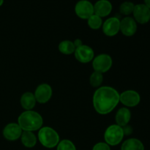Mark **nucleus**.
I'll use <instances>...</instances> for the list:
<instances>
[{
    "instance_id": "1",
    "label": "nucleus",
    "mask_w": 150,
    "mask_h": 150,
    "mask_svg": "<svg viewBox=\"0 0 150 150\" xmlns=\"http://www.w3.org/2000/svg\"><path fill=\"white\" fill-rule=\"evenodd\" d=\"M120 95L118 91L111 86H104L98 88L92 98L95 111L100 115L111 113L120 103Z\"/></svg>"
},
{
    "instance_id": "2",
    "label": "nucleus",
    "mask_w": 150,
    "mask_h": 150,
    "mask_svg": "<svg viewBox=\"0 0 150 150\" xmlns=\"http://www.w3.org/2000/svg\"><path fill=\"white\" fill-rule=\"evenodd\" d=\"M18 124L23 131H37L42 127L43 119L37 111H25L19 115Z\"/></svg>"
},
{
    "instance_id": "3",
    "label": "nucleus",
    "mask_w": 150,
    "mask_h": 150,
    "mask_svg": "<svg viewBox=\"0 0 150 150\" xmlns=\"http://www.w3.org/2000/svg\"><path fill=\"white\" fill-rule=\"evenodd\" d=\"M38 138L40 143L48 149L56 147L60 142L59 133L54 128L48 126L42 127L38 130Z\"/></svg>"
},
{
    "instance_id": "4",
    "label": "nucleus",
    "mask_w": 150,
    "mask_h": 150,
    "mask_svg": "<svg viewBox=\"0 0 150 150\" xmlns=\"http://www.w3.org/2000/svg\"><path fill=\"white\" fill-rule=\"evenodd\" d=\"M124 136L122 127L117 124L108 126L104 133L105 142L109 146H117L120 144Z\"/></svg>"
},
{
    "instance_id": "5",
    "label": "nucleus",
    "mask_w": 150,
    "mask_h": 150,
    "mask_svg": "<svg viewBox=\"0 0 150 150\" xmlns=\"http://www.w3.org/2000/svg\"><path fill=\"white\" fill-rule=\"evenodd\" d=\"M112 64V58L111 56L106 54H99L97 57H94L92 60V67L94 71L98 72L102 74L110 70Z\"/></svg>"
},
{
    "instance_id": "6",
    "label": "nucleus",
    "mask_w": 150,
    "mask_h": 150,
    "mask_svg": "<svg viewBox=\"0 0 150 150\" xmlns=\"http://www.w3.org/2000/svg\"><path fill=\"white\" fill-rule=\"evenodd\" d=\"M75 13L81 19L87 20L94 14V4L89 0H80L75 5Z\"/></svg>"
},
{
    "instance_id": "7",
    "label": "nucleus",
    "mask_w": 150,
    "mask_h": 150,
    "mask_svg": "<svg viewBox=\"0 0 150 150\" xmlns=\"http://www.w3.org/2000/svg\"><path fill=\"white\" fill-rule=\"evenodd\" d=\"M141 96L135 90H126L120 95V102L126 108L136 107L140 103Z\"/></svg>"
},
{
    "instance_id": "8",
    "label": "nucleus",
    "mask_w": 150,
    "mask_h": 150,
    "mask_svg": "<svg viewBox=\"0 0 150 150\" xmlns=\"http://www.w3.org/2000/svg\"><path fill=\"white\" fill-rule=\"evenodd\" d=\"M74 54L76 60L83 64L92 62L95 57L94 50L89 45H83V44L76 48Z\"/></svg>"
},
{
    "instance_id": "9",
    "label": "nucleus",
    "mask_w": 150,
    "mask_h": 150,
    "mask_svg": "<svg viewBox=\"0 0 150 150\" xmlns=\"http://www.w3.org/2000/svg\"><path fill=\"white\" fill-rule=\"evenodd\" d=\"M53 95V89L48 83H41L35 91L34 95L37 103L44 104L48 103L51 99Z\"/></svg>"
},
{
    "instance_id": "10",
    "label": "nucleus",
    "mask_w": 150,
    "mask_h": 150,
    "mask_svg": "<svg viewBox=\"0 0 150 150\" xmlns=\"http://www.w3.org/2000/svg\"><path fill=\"white\" fill-rule=\"evenodd\" d=\"M103 32L108 37H114L120 31V20L117 17H111L103 23Z\"/></svg>"
},
{
    "instance_id": "11",
    "label": "nucleus",
    "mask_w": 150,
    "mask_h": 150,
    "mask_svg": "<svg viewBox=\"0 0 150 150\" xmlns=\"http://www.w3.org/2000/svg\"><path fill=\"white\" fill-rule=\"evenodd\" d=\"M133 14L136 23L140 24H145L150 21V10L144 4H135Z\"/></svg>"
},
{
    "instance_id": "12",
    "label": "nucleus",
    "mask_w": 150,
    "mask_h": 150,
    "mask_svg": "<svg viewBox=\"0 0 150 150\" xmlns=\"http://www.w3.org/2000/svg\"><path fill=\"white\" fill-rule=\"evenodd\" d=\"M137 23L134 18L126 16L120 20V32L126 37H132L137 32Z\"/></svg>"
},
{
    "instance_id": "13",
    "label": "nucleus",
    "mask_w": 150,
    "mask_h": 150,
    "mask_svg": "<svg viewBox=\"0 0 150 150\" xmlns=\"http://www.w3.org/2000/svg\"><path fill=\"white\" fill-rule=\"evenodd\" d=\"M22 129L18 123L11 122L7 124L3 129L2 134L4 139L10 142H14L20 139L22 134Z\"/></svg>"
},
{
    "instance_id": "14",
    "label": "nucleus",
    "mask_w": 150,
    "mask_h": 150,
    "mask_svg": "<svg viewBox=\"0 0 150 150\" xmlns=\"http://www.w3.org/2000/svg\"><path fill=\"white\" fill-rule=\"evenodd\" d=\"M113 9L112 4L108 0H98L94 4V14L104 18L111 13Z\"/></svg>"
},
{
    "instance_id": "15",
    "label": "nucleus",
    "mask_w": 150,
    "mask_h": 150,
    "mask_svg": "<svg viewBox=\"0 0 150 150\" xmlns=\"http://www.w3.org/2000/svg\"><path fill=\"white\" fill-rule=\"evenodd\" d=\"M131 120V112L128 108L123 107L117 111L115 115V121L117 125L120 127H124L129 124Z\"/></svg>"
},
{
    "instance_id": "16",
    "label": "nucleus",
    "mask_w": 150,
    "mask_h": 150,
    "mask_svg": "<svg viewBox=\"0 0 150 150\" xmlns=\"http://www.w3.org/2000/svg\"><path fill=\"white\" fill-rule=\"evenodd\" d=\"M36 103L37 101L34 93L31 92H24L21 97V105L26 111H31L35 107Z\"/></svg>"
},
{
    "instance_id": "17",
    "label": "nucleus",
    "mask_w": 150,
    "mask_h": 150,
    "mask_svg": "<svg viewBox=\"0 0 150 150\" xmlns=\"http://www.w3.org/2000/svg\"><path fill=\"white\" fill-rule=\"evenodd\" d=\"M121 150H144V146L139 139L131 138L123 142Z\"/></svg>"
},
{
    "instance_id": "18",
    "label": "nucleus",
    "mask_w": 150,
    "mask_h": 150,
    "mask_svg": "<svg viewBox=\"0 0 150 150\" xmlns=\"http://www.w3.org/2000/svg\"><path fill=\"white\" fill-rule=\"evenodd\" d=\"M20 139L22 144L26 148H33L36 145L38 141L36 136L34 134L33 132L31 131L22 132Z\"/></svg>"
},
{
    "instance_id": "19",
    "label": "nucleus",
    "mask_w": 150,
    "mask_h": 150,
    "mask_svg": "<svg viewBox=\"0 0 150 150\" xmlns=\"http://www.w3.org/2000/svg\"><path fill=\"white\" fill-rule=\"evenodd\" d=\"M58 48L60 53L64 54V55H70V54H74L75 50H76V47L73 44V41L68 40H65L60 42Z\"/></svg>"
},
{
    "instance_id": "20",
    "label": "nucleus",
    "mask_w": 150,
    "mask_h": 150,
    "mask_svg": "<svg viewBox=\"0 0 150 150\" xmlns=\"http://www.w3.org/2000/svg\"><path fill=\"white\" fill-rule=\"evenodd\" d=\"M103 22L102 18L95 14H93L87 19L88 26L93 30H98L100 29L103 26Z\"/></svg>"
},
{
    "instance_id": "21",
    "label": "nucleus",
    "mask_w": 150,
    "mask_h": 150,
    "mask_svg": "<svg viewBox=\"0 0 150 150\" xmlns=\"http://www.w3.org/2000/svg\"><path fill=\"white\" fill-rule=\"evenodd\" d=\"M103 81V76L102 73L94 71L89 77V83L94 88L100 87Z\"/></svg>"
},
{
    "instance_id": "22",
    "label": "nucleus",
    "mask_w": 150,
    "mask_h": 150,
    "mask_svg": "<svg viewBox=\"0 0 150 150\" xmlns=\"http://www.w3.org/2000/svg\"><path fill=\"white\" fill-rule=\"evenodd\" d=\"M135 4L132 1H124L120 6V12L124 16H129L132 14L134 10Z\"/></svg>"
},
{
    "instance_id": "23",
    "label": "nucleus",
    "mask_w": 150,
    "mask_h": 150,
    "mask_svg": "<svg viewBox=\"0 0 150 150\" xmlns=\"http://www.w3.org/2000/svg\"><path fill=\"white\" fill-rule=\"evenodd\" d=\"M57 146V150H77L74 144L68 139L60 141Z\"/></svg>"
},
{
    "instance_id": "24",
    "label": "nucleus",
    "mask_w": 150,
    "mask_h": 150,
    "mask_svg": "<svg viewBox=\"0 0 150 150\" xmlns=\"http://www.w3.org/2000/svg\"><path fill=\"white\" fill-rule=\"evenodd\" d=\"M92 150H111L110 146L105 142H99L95 144Z\"/></svg>"
},
{
    "instance_id": "25",
    "label": "nucleus",
    "mask_w": 150,
    "mask_h": 150,
    "mask_svg": "<svg viewBox=\"0 0 150 150\" xmlns=\"http://www.w3.org/2000/svg\"><path fill=\"white\" fill-rule=\"evenodd\" d=\"M122 129L125 136H130V135L132 134V133H133V127L130 125H127L122 127Z\"/></svg>"
},
{
    "instance_id": "26",
    "label": "nucleus",
    "mask_w": 150,
    "mask_h": 150,
    "mask_svg": "<svg viewBox=\"0 0 150 150\" xmlns=\"http://www.w3.org/2000/svg\"><path fill=\"white\" fill-rule=\"evenodd\" d=\"M73 44H74L75 47H76V48H78V47L81 46V45H83V42H82L81 40L79 39V38H78V39H76L74 41H73Z\"/></svg>"
},
{
    "instance_id": "27",
    "label": "nucleus",
    "mask_w": 150,
    "mask_h": 150,
    "mask_svg": "<svg viewBox=\"0 0 150 150\" xmlns=\"http://www.w3.org/2000/svg\"><path fill=\"white\" fill-rule=\"evenodd\" d=\"M144 4L150 10V0H144Z\"/></svg>"
},
{
    "instance_id": "28",
    "label": "nucleus",
    "mask_w": 150,
    "mask_h": 150,
    "mask_svg": "<svg viewBox=\"0 0 150 150\" xmlns=\"http://www.w3.org/2000/svg\"><path fill=\"white\" fill-rule=\"evenodd\" d=\"M3 3H4V0H0V7L2 5Z\"/></svg>"
}]
</instances>
